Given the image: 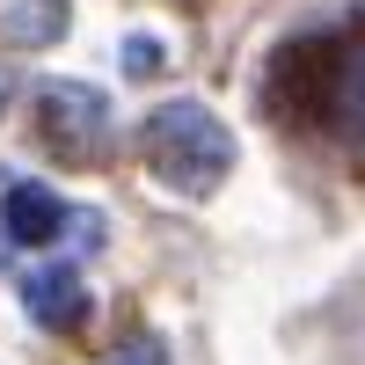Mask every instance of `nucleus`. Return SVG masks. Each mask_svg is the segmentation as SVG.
I'll return each mask as SVG.
<instances>
[{"label":"nucleus","instance_id":"6","mask_svg":"<svg viewBox=\"0 0 365 365\" xmlns=\"http://www.w3.org/2000/svg\"><path fill=\"white\" fill-rule=\"evenodd\" d=\"M336 103H344V132L365 139V44L351 51V66H344V81H336Z\"/></svg>","mask_w":365,"mask_h":365},{"label":"nucleus","instance_id":"2","mask_svg":"<svg viewBox=\"0 0 365 365\" xmlns=\"http://www.w3.org/2000/svg\"><path fill=\"white\" fill-rule=\"evenodd\" d=\"M44 139L73 161H96L103 139H110V103L88 81H51L44 88Z\"/></svg>","mask_w":365,"mask_h":365},{"label":"nucleus","instance_id":"7","mask_svg":"<svg viewBox=\"0 0 365 365\" xmlns=\"http://www.w3.org/2000/svg\"><path fill=\"white\" fill-rule=\"evenodd\" d=\"M110 365H168V344H161V336H132Z\"/></svg>","mask_w":365,"mask_h":365},{"label":"nucleus","instance_id":"8","mask_svg":"<svg viewBox=\"0 0 365 365\" xmlns=\"http://www.w3.org/2000/svg\"><path fill=\"white\" fill-rule=\"evenodd\" d=\"M125 66H132V73H154V66H161L154 37H132V44H125Z\"/></svg>","mask_w":365,"mask_h":365},{"label":"nucleus","instance_id":"3","mask_svg":"<svg viewBox=\"0 0 365 365\" xmlns=\"http://www.w3.org/2000/svg\"><path fill=\"white\" fill-rule=\"evenodd\" d=\"M22 307L37 314L44 329H81V322H88V285H81V270H73V263L29 270V278H22Z\"/></svg>","mask_w":365,"mask_h":365},{"label":"nucleus","instance_id":"4","mask_svg":"<svg viewBox=\"0 0 365 365\" xmlns=\"http://www.w3.org/2000/svg\"><path fill=\"white\" fill-rule=\"evenodd\" d=\"M0 227H8V241H22V249H44V241L66 234V205H58V190H44V182H15V190L0 197Z\"/></svg>","mask_w":365,"mask_h":365},{"label":"nucleus","instance_id":"5","mask_svg":"<svg viewBox=\"0 0 365 365\" xmlns=\"http://www.w3.org/2000/svg\"><path fill=\"white\" fill-rule=\"evenodd\" d=\"M0 29L15 44H51L66 29V0H0Z\"/></svg>","mask_w":365,"mask_h":365},{"label":"nucleus","instance_id":"1","mask_svg":"<svg viewBox=\"0 0 365 365\" xmlns=\"http://www.w3.org/2000/svg\"><path fill=\"white\" fill-rule=\"evenodd\" d=\"M139 146H146V161H154V175L168 190H182V197H212L227 182V168H234V132L190 96H175V103H161L146 117Z\"/></svg>","mask_w":365,"mask_h":365}]
</instances>
